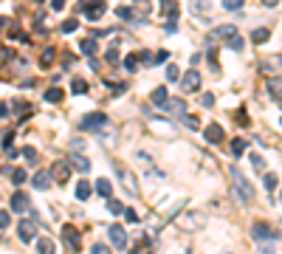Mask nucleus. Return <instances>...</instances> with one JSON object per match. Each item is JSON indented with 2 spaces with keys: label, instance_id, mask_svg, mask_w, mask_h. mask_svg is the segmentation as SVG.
I'll return each mask as SVG.
<instances>
[{
  "label": "nucleus",
  "instance_id": "f257e3e1",
  "mask_svg": "<svg viewBox=\"0 0 282 254\" xmlns=\"http://www.w3.org/2000/svg\"><path fill=\"white\" fill-rule=\"evenodd\" d=\"M232 172V181H234V192H237V198L243 201V204H248V201H254V186L246 181V175L240 172L237 167H232L229 169Z\"/></svg>",
  "mask_w": 282,
  "mask_h": 254
},
{
  "label": "nucleus",
  "instance_id": "f03ea898",
  "mask_svg": "<svg viewBox=\"0 0 282 254\" xmlns=\"http://www.w3.org/2000/svg\"><path fill=\"white\" fill-rule=\"evenodd\" d=\"M62 246L68 248L70 254L82 251V237H79V229H74V226H62Z\"/></svg>",
  "mask_w": 282,
  "mask_h": 254
},
{
  "label": "nucleus",
  "instance_id": "7ed1b4c3",
  "mask_svg": "<svg viewBox=\"0 0 282 254\" xmlns=\"http://www.w3.org/2000/svg\"><path fill=\"white\" fill-rule=\"evenodd\" d=\"M251 234L257 240H279V232H276L274 226H268V223H254L251 226Z\"/></svg>",
  "mask_w": 282,
  "mask_h": 254
},
{
  "label": "nucleus",
  "instance_id": "20e7f679",
  "mask_svg": "<svg viewBox=\"0 0 282 254\" xmlns=\"http://www.w3.org/2000/svg\"><path fill=\"white\" fill-rule=\"evenodd\" d=\"M200 88V74L197 71H186L181 79V93H195Z\"/></svg>",
  "mask_w": 282,
  "mask_h": 254
},
{
  "label": "nucleus",
  "instance_id": "39448f33",
  "mask_svg": "<svg viewBox=\"0 0 282 254\" xmlns=\"http://www.w3.org/2000/svg\"><path fill=\"white\" fill-rule=\"evenodd\" d=\"M70 161H54V167H51V178L54 181H59V183H68V178H70Z\"/></svg>",
  "mask_w": 282,
  "mask_h": 254
},
{
  "label": "nucleus",
  "instance_id": "423d86ee",
  "mask_svg": "<svg viewBox=\"0 0 282 254\" xmlns=\"http://www.w3.org/2000/svg\"><path fill=\"white\" fill-rule=\"evenodd\" d=\"M107 234H110V243H113V248H127V232L121 229V226H110L107 229Z\"/></svg>",
  "mask_w": 282,
  "mask_h": 254
},
{
  "label": "nucleus",
  "instance_id": "0eeeda50",
  "mask_svg": "<svg viewBox=\"0 0 282 254\" xmlns=\"http://www.w3.org/2000/svg\"><path fill=\"white\" fill-rule=\"evenodd\" d=\"M17 234H20L23 243L34 240L37 237V223H34V220H20V226H17Z\"/></svg>",
  "mask_w": 282,
  "mask_h": 254
},
{
  "label": "nucleus",
  "instance_id": "6e6552de",
  "mask_svg": "<svg viewBox=\"0 0 282 254\" xmlns=\"http://www.w3.org/2000/svg\"><path fill=\"white\" fill-rule=\"evenodd\" d=\"M79 9L85 12V17H88V20H99V17H102V14L107 12L105 3H82Z\"/></svg>",
  "mask_w": 282,
  "mask_h": 254
},
{
  "label": "nucleus",
  "instance_id": "1a4fd4ad",
  "mask_svg": "<svg viewBox=\"0 0 282 254\" xmlns=\"http://www.w3.org/2000/svg\"><path fill=\"white\" fill-rule=\"evenodd\" d=\"M119 178H121V186H124L130 195H135L138 192V183H135V175L130 172V169H124V167H119Z\"/></svg>",
  "mask_w": 282,
  "mask_h": 254
},
{
  "label": "nucleus",
  "instance_id": "9d476101",
  "mask_svg": "<svg viewBox=\"0 0 282 254\" xmlns=\"http://www.w3.org/2000/svg\"><path fill=\"white\" fill-rule=\"evenodd\" d=\"M260 68L265 71L268 77H271V74H279L282 71V54H274V56H268V59H262Z\"/></svg>",
  "mask_w": 282,
  "mask_h": 254
},
{
  "label": "nucleus",
  "instance_id": "9b49d317",
  "mask_svg": "<svg viewBox=\"0 0 282 254\" xmlns=\"http://www.w3.org/2000/svg\"><path fill=\"white\" fill-rule=\"evenodd\" d=\"M203 139L209 141V144H220V141L226 139V133H223V127H220V124H209L203 130Z\"/></svg>",
  "mask_w": 282,
  "mask_h": 254
},
{
  "label": "nucleus",
  "instance_id": "f8f14e48",
  "mask_svg": "<svg viewBox=\"0 0 282 254\" xmlns=\"http://www.w3.org/2000/svg\"><path fill=\"white\" fill-rule=\"evenodd\" d=\"M102 124H107L105 113H91V116H85L82 119V130H93V127H102Z\"/></svg>",
  "mask_w": 282,
  "mask_h": 254
},
{
  "label": "nucleus",
  "instance_id": "ddd939ff",
  "mask_svg": "<svg viewBox=\"0 0 282 254\" xmlns=\"http://www.w3.org/2000/svg\"><path fill=\"white\" fill-rule=\"evenodd\" d=\"M12 209L14 212H28V209H31V201H28L26 192H14V195H12Z\"/></svg>",
  "mask_w": 282,
  "mask_h": 254
},
{
  "label": "nucleus",
  "instance_id": "4468645a",
  "mask_svg": "<svg viewBox=\"0 0 282 254\" xmlns=\"http://www.w3.org/2000/svg\"><path fill=\"white\" fill-rule=\"evenodd\" d=\"M51 181H54V178H51V172H45V169H37L34 172V186L37 189H48Z\"/></svg>",
  "mask_w": 282,
  "mask_h": 254
},
{
  "label": "nucleus",
  "instance_id": "2eb2a0df",
  "mask_svg": "<svg viewBox=\"0 0 282 254\" xmlns=\"http://www.w3.org/2000/svg\"><path fill=\"white\" fill-rule=\"evenodd\" d=\"M68 161H70V167H74V169H82V172H88V169H91V161H88L85 155H79V153H70Z\"/></svg>",
  "mask_w": 282,
  "mask_h": 254
},
{
  "label": "nucleus",
  "instance_id": "dca6fc26",
  "mask_svg": "<svg viewBox=\"0 0 282 254\" xmlns=\"http://www.w3.org/2000/svg\"><path fill=\"white\" fill-rule=\"evenodd\" d=\"M167 110L172 113V116H181V113H186V102H183V99H169Z\"/></svg>",
  "mask_w": 282,
  "mask_h": 254
},
{
  "label": "nucleus",
  "instance_id": "f3484780",
  "mask_svg": "<svg viewBox=\"0 0 282 254\" xmlns=\"http://www.w3.org/2000/svg\"><path fill=\"white\" fill-rule=\"evenodd\" d=\"M79 48H82L85 56H91V59H93V54H96V37H85Z\"/></svg>",
  "mask_w": 282,
  "mask_h": 254
},
{
  "label": "nucleus",
  "instance_id": "a211bd4d",
  "mask_svg": "<svg viewBox=\"0 0 282 254\" xmlns=\"http://www.w3.org/2000/svg\"><path fill=\"white\" fill-rule=\"evenodd\" d=\"M215 37H220V40L229 42L232 37H237V28H234V26H220L218 31H215Z\"/></svg>",
  "mask_w": 282,
  "mask_h": 254
},
{
  "label": "nucleus",
  "instance_id": "6ab92c4d",
  "mask_svg": "<svg viewBox=\"0 0 282 254\" xmlns=\"http://www.w3.org/2000/svg\"><path fill=\"white\" fill-rule=\"evenodd\" d=\"M167 102H169V96H167V88H155V91H153V105H161V107H167Z\"/></svg>",
  "mask_w": 282,
  "mask_h": 254
},
{
  "label": "nucleus",
  "instance_id": "aec40b11",
  "mask_svg": "<svg viewBox=\"0 0 282 254\" xmlns=\"http://www.w3.org/2000/svg\"><path fill=\"white\" fill-rule=\"evenodd\" d=\"M37 251H40V254H54V240H51V237H40V240H37Z\"/></svg>",
  "mask_w": 282,
  "mask_h": 254
},
{
  "label": "nucleus",
  "instance_id": "412c9836",
  "mask_svg": "<svg viewBox=\"0 0 282 254\" xmlns=\"http://www.w3.org/2000/svg\"><path fill=\"white\" fill-rule=\"evenodd\" d=\"M268 93H271V96H282V77L268 79Z\"/></svg>",
  "mask_w": 282,
  "mask_h": 254
},
{
  "label": "nucleus",
  "instance_id": "4be33fe9",
  "mask_svg": "<svg viewBox=\"0 0 282 254\" xmlns=\"http://www.w3.org/2000/svg\"><path fill=\"white\" fill-rule=\"evenodd\" d=\"M96 189H99V195H105L107 201H110V192H113V183L107 181V178H99L96 181Z\"/></svg>",
  "mask_w": 282,
  "mask_h": 254
},
{
  "label": "nucleus",
  "instance_id": "5701e85b",
  "mask_svg": "<svg viewBox=\"0 0 282 254\" xmlns=\"http://www.w3.org/2000/svg\"><path fill=\"white\" fill-rule=\"evenodd\" d=\"M161 12L169 17V23H175V17H178V6L172 3V0H167V3H164V6H161Z\"/></svg>",
  "mask_w": 282,
  "mask_h": 254
},
{
  "label": "nucleus",
  "instance_id": "b1692460",
  "mask_svg": "<svg viewBox=\"0 0 282 254\" xmlns=\"http://www.w3.org/2000/svg\"><path fill=\"white\" fill-rule=\"evenodd\" d=\"M77 198H79V201H88V198H91V181H79Z\"/></svg>",
  "mask_w": 282,
  "mask_h": 254
},
{
  "label": "nucleus",
  "instance_id": "393cba45",
  "mask_svg": "<svg viewBox=\"0 0 282 254\" xmlns=\"http://www.w3.org/2000/svg\"><path fill=\"white\" fill-rule=\"evenodd\" d=\"M107 209H110L113 215H124V212H127V206L121 204V201H116V198H110V201H107Z\"/></svg>",
  "mask_w": 282,
  "mask_h": 254
},
{
  "label": "nucleus",
  "instance_id": "a878e982",
  "mask_svg": "<svg viewBox=\"0 0 282 254\" xmlns=\"http://www.w3.org/2000/svg\"><path fill=\"white\" fill-rule=\"evenodd\" d=\"M248 147V139H234L232 141V153L234 155H243V150Z\"/></svg>",
  "mask_w": 282,
  "mask_h": 254
},
{
  "label": "nucleus",
  "instance_id": "bb28decb",
  "mask_svg": "<svg viewBox=\"0 0 282 254\" xmlns=\"http://www.w3.org/2000/svg\"><path fill=\"white\" fill-rule=\"evenodd\" d=\"M262 186H265L268 192L276 189V175H274V172H265V178H262Z\"/></svg>",
  "mask_w": 282,
  "mask_h": 254
},
{
  "label": "nucleus",
  "instance_id": "cd10ccee",
  "mask_svg": "<svg viewBox=\"0 0 282 254\" xmlns=\"http://www.w3.org/2000/svg\"><path fill=\"white\" fill-rule=\"evenodd\" d=\"M248 161H251V167H254V169H260V172L265 169V161H262V155L251 153V155H248Z\"/></svg>",
  "mask_w": 282,
  "mask_h": 254
},
{
  "label": "nucleus",
  "instance_id": "c85d7f7f",
  "mask_svg": "<svg viewBox=\"0 0 282 254\" xmlns=\"http://www.w3.org/2000/svg\"><path fill=\"white\" fill-rule=\"evenodd\" d=\"M268 34H271V31H268V28H254V42H265L268 40Z\"/></svg>",
  "mask_w": 282,
  "mask_h": 254
},
{
  "label": "nucleus",
  "instance_id": "c756f323",
  "mask_svg": "<svg viewBox=\"0 0 282 254\" xmlns=\"http://www.w3.org/2000/svg\"><path fill=\"white\" fill-rule=\"evenodd\" d=\"M70 91H74V93H85V91H88V82H85V79H74V82H70Z\"/></svg>",
  "mask_w": 282,
  "mask_h": 254
},
{
  "label": "nucleus",
  "instance_id": "7c9ffc66",
  "mask_svg": "<svg viewBox=\"0 0 282 254\" xmlns=\"http://www.w3.org/2000/svg\"><path fill=\"white\" fill-rule=\"evenodd\" d=\"M45 99H48V102H59V99H62V91H59V88H48V91H45Z\"/></svg>",
  "mask_w": 282,
  "mask_h": 254
},
{
  "label": "nucleus",
  "instance_id": "2f4dec72",
  "mask_svg": "<svg viewBox=\"0 0 282 254\" xmlns=\"http://www.w3.org/2000/svg\"><path fill=\"white\" fill-rule=\"evenodd\" d=\"M54 54H56L54 48H45V51H42V56H40V62L42 65H51V62H54Z\"/></svg>",
  "mask_w": 282,
  "mask_h": 254
},
{
  "label": "nucleus",
  "instance_id": "473e14b6",
  "mask_svg": "<svg viewBox=\"0 0 282 254\" xmlns=\"http://www.w3.org/2000/svg\"><path fill=\"white\" fill-rule=\"evenodd\" d=\"M124 68H127V71H135V68H138V56H135V54L124 56Z\"/></svg>",
  "mask_w": 282,
  "mask_h": 254
},
{
  "label": "nucleus",
  "instance_id": "72a5a7b5",
  "mask_svg": "<svg viewBox=\"0 0 282 254\" xmlns=\"http://www.w3.org/2000/svg\"><path fill=\"white\" fill-rule=\"evenodd\" d=\"M26 178H28L26 169H12V181L14 183H26Z\"/></svg>",
  "mask_w": 282,
  "mask_h": 254
},
{
  "label": "nucleus",
  "instance_id": "f704fd0d",
  "mask_svg": "<svg viewBox=\"0 0 282 254\" xmlns=\"http://www.w3.org/2000/svg\"><path fill=\"white\" fill-rule=\"evenodd\" d=\"M226 45H229V48H232V51H243V37H232V40H229V42H226Z\"/></svg>",
  "mask_w": 282,
  "mask_h": 254
},
{
  "label": "nucleus",
  "instance_id": "c9c22d12",
  "mask_svg": "<svg viewBox=\"0 0 282 254\" xmlns=\"http://www.w3.org/2000/svg\"><path fill=\"white\" fill-rule=\"evenodd\" d=\"M223 9H229V12H240V9H243V0H226Z\"/></svg>",
  "mask_w": 282,
  "mask_h": 254
},
{
  "label": "nucleus",
  "instance_id": "e433bc0d",
  "mask_svg": "<svg viewBox=\"0 0 282 254\" xmlns=\"http://www.w3.org/2000/svg\"><path fill=\"white\" fill-rule=\"evenodd\" d=\"M62 31H65V34L77 31V20H74V17H70V20H65V23H62Z\"/></svg>",
  "mask_w": 282,
  "mask_h": 254
},
{
  "label": "nucleus",
  "instance_id": "4c0bfd02",
  "mask_svg": "<svg viewBox=\"0 0 282 254\" xmlns=\"http://www.w3.org/2000/svg\"><path fill=\"white\" fill-rule=\"evenodd\" d=\"M23 158L34 161V158H37V150H34V147H23Z\"/></svg>",
  "mask_w": 282,
  "mask_h": 254
},
{
  "label": "nucleus",
  "instance_id": "58836bf2",
  "mask_svg": "<svg viewBox=\"0 0 282 254\" xmlns=\"http://www.w3.org/2000/svg\"><path fill=\"white\" fill-rule=\"evenodd\" d=\"M195 223H203V215H192V218L186 220V226H189V232L195 229Z\"/></svg>",
  "mask_w": 282,
  "mask_h": 254
},
{
  "label": "nucleus",
  "instance_id": "ea45409f",
  "mask_svg": "<svg viewBox=\"0 0 282 254\" xmlns=\"http://www.w3.org/2000/svg\"><path fill=\"white\" fill-rule=\"evenodd\" d=\"M91 254H113V251H110L107 246H102V243H96V246L91 248Z\"/></svg>",
  "mask_w": 282,
  "mask_h": 254
},
{
  "label": "nucleus",
  "instance_id": "a19ab883",
  "mask_svg": "<svg viewBox=\"0 0 282 254\" xmlns=\"http://www.w3.org/2000/svg\"><path fill=\"white\" fill-rule=\"evenodd\" d=\"M107 62H119V48H107Z\"/></svg>",
  "mask_w": 282,
  "mask_h": 254
},
{
  "label": "nucleus",
  "instance_id": "79ce46f5",
  "mask_svg": "<svg viewBox=\"0 0 282 254\" xmlns=\"http://www.w3.org/2000/svg\"><path fill=\"white\" fill-rule=\"evenodd\" d=\"M167 79H169V82H175V79H178V68H175V65H169V68H167Z\"/></svg>",
  "mask_w": 282,
  "mask_h": 254
},
{
  "label": "nucleus",
  "instance_id": "37998d69",
  "mask_svg": "<svg viewBox=\"0 0 282 254\" xmlns=\"http://www.w3.org/2000/svg\"><path fill=\"white\" fill-rule=\"evenodd\" d=\"M9 220H12V218H9V212H0V229H6Z\"/></svg>",
  "mask_w": 282,
  "mask_h": 254
},
{
  "label": "nucleus",
  "instance_id": "c03bdc74",
  "mask_svg": "<svg viewBox=\"0 0 282 254\" xmlns=\"http://www.w3.org/2000/svg\"><path fill=\"white\" fill-rule=\"evenodd\" d=\"M124 218L130 220V223H135V220H138V215H135V209H127V212H124Z\"/></svg>",
  "mask_w": 282,
  "mask_h": 254
},
{
  "label": "nucleus",
  "instance_id": "a18cd8bd",
  "mask_svg": "<svg viewBox=\"0 0 282 254\" xmlns=\"http://www.w3.org/2000/svg\"><path fill=\"white\" fill-rule=\"evenodd\" d=\"M12 139H14L12 133H6V136H3V150H12Z\"/></svg>",
  "mask_w": 282,
  "mask_h": 254
},
{
  "label": "nucleus",
  "instance_id": "49530a36",
  "mask_svg": "<svg viewBox=\"0 0 282 254\" xmlns=\"http://www.w3.org/2000/svg\"><path fill=\"white\" fill-rule=\"evenodd\" d=\"M167 51H158V54H155V65H158V62H167Z\"/></svg>",
  "mask_w": 282,
  "mask_h": 254
},
{
  "label": "nucleus",
  "instance_id": "de8ad7c7",
  "mask_svg": "<svg viewBox=\"0 0 282 254\" xmlns=\"http://www.w3.org/2000/svg\"><path fill=\"white\" fill-rule=\"evenodd\" d=\"M203 105H206V107L215 105V96H212V93H203Z\"/></svg>",
  "mask_w": 282,
  "mask_h": 254
},
{
  "label": "nucleus",
  "instance_id": "09e8293b",
  "mask_svg": "<svg viewBox=\"0 0 282 254\" xmlns=\"http://www.w3.org/2000/svg\"><path fill=\"white\" fill-rule=\"evenodd\" d=\"M62 6H65L62 0H51V9H54V12H62Z\"/></svg>",
  "mask_w": 282,
  "mask_h": 254
},
{
  "label": "nucleus",
  "instance_id": "8fccbe9b",
  "mask_svg": "<svg viewBox=\"0 0 282 254\" xmlns=\"http://www.w3.org/2000/svg\"><path fill=\"white\" fill-rule=\"evenodd\" d=\"M6 113H9V107H6V105H0V119H6Z\"/></svg>",
  "mask_w": 282,
  "mask_h": 254
},
{
  "label": "nucleus",
  "instance_id": "3c124183",
  "mask_svg": "<svg viewBox=\"0 0 282 254\" xmlns=\"http://www.w3.org/2000/svg\"><path fill=\"white\" fill-rule=\"evenodd\" d=\"M279 201H282V198H279Z\"/></svg>",
  "mask_w": 282,
  "mask_h": 254
}]
</instances>
